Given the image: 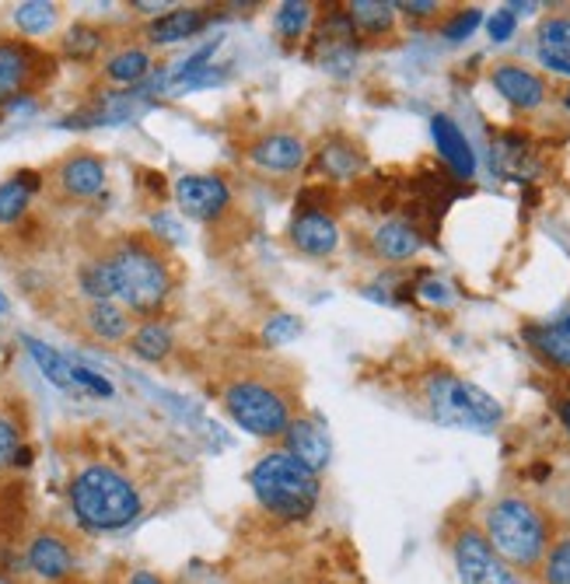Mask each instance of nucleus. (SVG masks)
Segmentation results:
<instances>
[{"mask_svg": "<svg viewBox=\"0 0 570 584\" xmlns=\"http://www.w3.org/2000/svg\"><path fill=\"white\" fill-rule=\"evenodd\" d=\"M452 557H455V571L462 584H525L493 553L484 528L473 518H462L452 525Z\"/></svg>", "mask_w": 570, "mask_h": 584, "instance_id": "0eeeda50", "label": "nucleus"}, {"mask_svg": "<svg viewBox=\"0 0 570 584\" xmlns=\"http://www.w3.org/2000/svg\"><path fill=\"white\" fill-rule=\"evenodd\" d=\"M409 399L417 410L441 423V428L458 431H493L504 420V406L497 402L487 388L462 378L458 371L431 364L409 378Z\"/></svg>", "mask_w": 570, "mask_h": 584, "instance_id": "20e7f679", "label": "nucleus"}, {"mask_svg": "<svg viewBox=\"0 0 570 584\" xmlns=\"http://www.w3.org/2000/svg\"><path fill=\"white\" fill-rule=\"evenodd\" d=\"M396 11L414 25H441L444 17L452 14L449 4H438V0H399Z\"/></svg>", "mask_w": 570, "mask_h": 584, "instance_id": "72a5a7b5", "label": "nucleus"}, {"mask_svg": "<svg viewBox=\"0 0 570 584\" xmlns=\"http://www.w3.org/2000/svg\"><path fill=\"white\" fill-rule=\"evenodd\" d=\"M301 336V318L294 315H274L270 323L263 326V343L266 347H283Z\"/></svg>", "mask_w": 570, "mask_h": 584, "instance_id": "f704fd0d", "label": "nucleus"}, {"mask_svg": "<svg viewBox=\"0 0 570 584\" xmlns=\"http://www.w3.org/2000/svg\"><path fill=\"white\" fill-rule=\"evenodd\" d=\"M210 22V8L200 4H179L168 8L162 14H154L144 25V39L148 46H172V43H186L193 35H200Z\"/></svg>", "mask_w": 570, "mask_h": 584, "instance_id": "f3484780", "label": "nucleus"}, {"mask_svg": "<svg viewBox=\"0 0 570 584\" xmlns=\"http://www.w3.org/2000/svg\"><path fill=\"white\" fill-rule=\"evenodd\" d=\"M130 353L148 364H165L172 353H175V329L165 323L162 315L158 318H140L133 326L130 340H127Z\"/></svg>", "mask_w": 570, "mask_h": 584, "instance_id": "4be33fe9", "label": "nucleus"}, {"mask_svg": "<svg viewBox=\"0 0 570 584\" xmlns=\"http://www.w3.org/2000/svg\"><path fill=\"white\" fill-rule=\"evenodd\" d=\"M371 238V256L385 262H406L423 253V235L417 224H409L406 218H388L375 224Z\"/></svg>", "mask_w": 570, "mask_h": 584, "instance_id": "a211bd4d", "label": "nucleus"}, {"mask_svg": "<svg viewBox=\"0 0 570 584\" xmlns=\"http://www.w3.org/2000/svg\"><path fill=\"white\" fill-rule=\"evenodd\" d=\"M113 270L119 305L130 315L158 318L179 288V262L172 249L148 232H127L102 249Z\"/></svg>", "mask_w": 570, "mask_h": 584, "instance_id": "f03ea898", "label": "nucleus"}, {"mask_svg": "<svg viewBox=\"0 0 570 584\" xmlns=\"http://www.w3.org/2000/svg\"><path fill=\"white\" fill-rule=\"evenodd\" d=\"M154 70V57L148 46H123L116 52H109L102 63V78L105 84H116V87H130L140 84Z\"/></svg>", "mask_w": 570, "mask_h": 584, "instance_id": "5701e85b", "label": "nucleus"}, {"mask_svg": "<svg viewBox=\"0 0 570 584\" xmlns=\"http://www.w3.org/2000/svg\"><path fill=\"white\" fill-rule=\"evenodd\" d=\"M67 501L88 533H119L144 511L137 483L123 469L105 463H88L84 469H78L67 487Z\"/></svg>", "mask_w": 570, "mask_h": 584, "instance_id": "39448f33", "label": "nucleus"}, {"mask_svg": "<svg viewBox=\"0 0 570 584\" xmlns=\"http://www.w3.org/2000/svg\"><path fill=\"white\" fill-rule=\"evenodd\" d=\"M46 189V175L35 168H22L0 183V227H14L28 218L32 200Z\"/></svg>", "mask_w": 570, "mask_h": 584, "instance_id": "aec40b11", "label": "nucleus"}, {"mask_svg": "<svg viewBox=\"0 0 570 584\" xmlns=\"http://www.w3.org/2000/svg\"><path fill=\"white\" fill-rule=\"evenodd\" d=\"M57 60L28 39H0V102L28 98L53 78Z\"/></svg>", "mask_w": 570, "mask_h": 584, "instance_id": "6e6552de", "label": "nucleus"}, {"mask_svg": "<svg viewBox=\"0 0 570 584\" xmlns=\"http://www.w3.org/2000/svg\"><path fill=\"white\" fill-rule=\"evenodd\" d=\"M514 25H519V17H514L508 8H501V11H493V14H490L487 32H490V39H493V43H508L511 35H514Z\"/></svg>", "mask_w": 570, "mask_h": 584, "instance_id": "e433bc0d", "label": "nucleus"}, {"mask_svg": "<svg viewBox=\"0 0 570 584\" xmlns=\"http://www.w3.org/2000/svg\"><path fill=\"white\" fill-rule=\"evenodd\" d=\"M14 25L22 35H28V39H35V35H46L53 25H57V4H46V0H28V4H18L14 8Z\"/></svg>", "mask_w": 570, "mask_h": 584, "instance_id": "7c9ffc66", "label": "nucleus"}, {"mask_svg": "<svg viewBox=\"0 0 570 584\" xmlns=\"http://www.w3.org/2000/svg\"><path fill=\"white\" fill-rule=\"evenodd\" d=\"M563 105H567V113H570V87H567V92H563Z\"/></svg>", "mask_w": 570, "mask_h": 584, "instance_id": "79ce46f5", "label": "nucleus"}, {"mask_svg": "<svg viewBox=\"0 0 570 584\" xmlns=\"http://www.w3.org/2000/svg\"><path fill=\"white\" fill-rule=\"evenodd\" d=\"M557 417H560V423H563V431L570 434V396H563V399L557 402Z\"/></svg>", "mask_w": 570, "mask_h": 584, "instance_id": "ea45409f", "label": "nucleus"}, {"mask_svg": "<svg viewBox=\"0 0 570 584\" xmlns=\"http://www.w3.org/2000/svg\"><path fill=\"white\" fill-rule=\"evenodd\" d=\"M78 291L84 301H116V284H113V270L105 256H92L78 267Z\"/></svg>", "mask_w": 570, "mask_h": 584, "instance_id": "bb28decb", "label": "nucleus"}, {"mask_svg": "<svg viewBox=\"0 0 570 584\" xmlns=\"http://www.w3.org/2000/svg\"><path fill=\"white\" fill-rule=\"evenodd\" d=\"M22 448V428L11 417H0V472L18 466V452Z\"/></svg>", "mask_w": 570, "mask_h": 584, "instance_id": "c9c22d12", "label": "nucleus"}, {"mask_svg": "<svg viewBox=\"0 0 570 584\" xmlns=\"http://www.w3.org/2000/svg\"><path fill=\"white\" fill-rule=\"evenodd\" d=\"M25 571L35 574L46 584H60L70 574L78 571V553L74 542H70L63 533H53V528H43L25 542Z\"/></svg>", "mask_w": 570, "mask_h": 584, "instance_id": "ddd939ff", "label": "nucleus"}, {"mask_svg": "<svg viewBox=\"0 0 570 584\" xmlns=\"http://www.w3.org/2000/svg\"><path fill=\"white\" fill-rule=\"evenodd\" d=\"M11 312V301H8V294L4 291H0V318H4Z\"/></svg>", "mask_w": 570, "mask_h": 584, "instance_id": "a19ab883", "label": "nucleus"}, {"mask_svg": "<svg viewBox=\"0 0 570 584\" xmlns=\"http://www.w3.org/2000/svg\"><path fill=\"white\" fill-rule=\"evenodd\" d=\"M490 84L519 113H536L549 102V81L525 63H497L490 70Z\"/></svg>", "mask_w": 570, "mask_h": 584, "instance_id": "4468645a", "label": "nucleus"}, {"mask_svg": "<svg viewBox=\"0 0 570 584\" xmlns=\"http://www.w3.org/2000/svg\"><path fill=\"white\" fill-rule=\"evenodd\" d=\"M46 175V186L57 192L60 200H70V203H88L102 197L105 183H109V172H105V162L92 151H74L60 157L57 165H53Z\"/></svg>", "mask_w": 570, "mask_h": 584, "instance_id": "9d476101", "label": "nucleus"}, {"mask_svg": "<svg viewBox=\"0 0 570 584\" xmlns=\"http://www.w3.org/2000/svg\"><path fill=\"white\" fill-rule=\"evenodd\" d=\"M479 25H484V11L479 8H452V14L444 17L438 28L449 43H462V39H469Z\"/></svg>", "mask_w": 570, "mask_h": 584, "instance_id": "473e14b6", "label": "nucleus"}, {"mask_svg": "<svg viewBox=\"0 0 570 584\" xmlns=\"http://www.w3.org/2000/svg\"><path fill=\"white\" fill-rule=\"evenodd\" d=\"M248 487H253L266 515L283 525L309 522L318 507V498H323V480L283 448H270L256 458Z\"/></svg>", "mask_w": 570, "mask_h": 584, "instance_id": "423d86ee", "label": "nucleus"}, {"mask_svg": "<svg viewBox=\"0 0 570 584\" xmlns=\"http://www.w3.org/2000/svg\"><path fill=\"white\" fill-rule=\"evenodd\" d=\"M536 39L539 52L570 63V14H546L536 28Z\"/></svg>", "mask_w": 570, "mask_h": 584, "instance_id": "c756f323", "label": "nucleus"}, {"mask_svg": "<svg viewBox=\"0 0 570 584\" xmlns=\"http://www.w3.org/2000/svg\"><path fill=\"white\" fill-rule=\"evenodd\" d=\"M487 542L519 577H539L546 550L554 546L557 518L546 504H539L528 493H501L493 498L484 515H479Z\"/></svg>", "mask_w": 570, "mask_h": 584, "instance_id": "7ed1b4c3", "label": "nucleus"}, {"mask_svg": "<svg viewBox=\"0 0 570 584\" xmlns=\"http://www.w3.org/2000/svg\"><path fill=\"white\" fill-rule=\"evenodd\" d=\"M318 168H323L326 179H333V183L353 179V175L364 168V151L353 144V140L336 137L323 151H318Z\"/></svg>", "mask_w": 570, "mask_h": 584, "instance_id": "a878e982", "label": "nucleus"}, {"mask_svg": "<svg viewBox=\"0 0 570 584\" xmlns=\"http://www.w3.org/2000/svg\"><path fill=\"white\" fill-rule=\"evenodd\" d=\"M127 584H162V577L151 574V571H133Z\"/></svg>", "mask_w": 570, "mask_h": 584, "instance_id": "58836bf2", "label": "nucleus"}, {"mask_svg": "<svg viewBox=\"0 0 570 584\" xmlns=\"http://www.w3.org/2000/svg\"><path fill=\"white\" fill-rule=\"evenodd\" d=\"M172 197L183 218L207 227H221L235 214V192H231L224 175H213V172H193L175 179Z\"/></svg>", "mask_w": 570, "mask_h": 584, "instance_id": "1a4fd4ad", "label": "nucleus"}, {"mask_svg": "<svg viewBox=\"0 0 570 584\" xmlns=\"http://www.w3.org/2000/svg\"><path fill=\"white\" fill-rule=\"evenodd\" d=\"M81 326L84 332L98 343H127L133 332V315L119 305V301H84L81 308Z\"/></svg>", "mask_w": 570, "mask_h": 584, "instance_id": "6ab92c4d", "label": "nucleus"}, {"mask_svg": "<svg viewBox=\"0 0 570 584\" xmlns=\"http://www.w3.org/2000/svg\"><path fill=\"white\" fill-rule=\"evenodd\" d=\"M347 17L353 32H358V39H382V35L396 32V4H388V0H353V4H344Z\"/></svg>", "mask_w": 570, "mask_h": 584, "instance_id": "b1692460", "label": "nucleus"}, {"mask_svg": "<svg viewBox=\"0 0 570 584\" xmlns=\"http://www.w3.org/2000/svg\"><path fill=\"white\" fill-rule=\"evenodd\" d=\"M543 584H570V536H557L539 568Z\"/></svg>", "mask_w": 570, "mask_h": 584, "instance_id": "2f4dec72", "label": "nucleus"}, {"mask_svg": "<svg viewBox=\"0 0 570 584\" xmlns=\"http://www.w3.org/2000/svg\"><path fill=\"white\" fill-rule=\"evenodd\" d=\"M309 154H312L309 140L294 130H266L256 140H248L245 148L248 162L259 172H274V175H291L298 168H305Z\"/></svg>", "mask_w": 570, "mask_h": 584, "instance_id": "f8f14e48", "label": "nucleus"}, {"mask_svg": "<svg viewBox=\"0 0 570 584\" xmlns=\"http://www.w3.org/2000/svg\"><path fill=\"white\" fill-rule=\"evenodd\" d=\"M288 242L291 249L309 256V259H326L340 249V224L329 214L326 207H315V203H301L291 224H288Z\"/></svg>", "mask_w": 570, "mask_h": 584, "instance_id": "9b49d317", "label": "nucleus"}, {"mask_svg": "<svg viewBox=\"0 0 570 584\" xmlns=\"http://www.w3.org/2000/svg\"><path fill=\"white\" fill-rule=\"evenodd\" d=\"M522 336L546 367L570 375V308H563L557 318H549V323L525 326Z\"/></svg>", "mask_w": 570, "mask_h": 584, "instance_id": "dca6fc26", "label": "nucleus"}, {"mask_svg": "<svg viewBox=\"0 0 570 584\" xmlns=\"http://www.w3.org/2000/svg\"><path fill=\"white\" fill-rule=\"evenodd\" d=\"M22 343H25V350H28L32 364L43 371L49 385L63 388V393H70V396H81V393H78V378H74V364H78V361H70L67 353L53 350L49 343L35 340V336H22Z\"/></svg>", "mask_w": 570, "mask_h": 584, "instance_id": "393cba45", "label": "nucleus"}, {"mask_svg": "<svg viewBox=\"0 0 570 584\" xmlns=\"http://www.w3.org/2000/svg\"><path fill=\"white\" fill-rule=\"evenodd\" d=\"M431 137H434L438 154L449 162V168L458 175V179H473V175H476V151L466 140V133L458 130V122L452 116L438 113L431 119Z\"/></svg>", "mask_w": 570, "mask_h": 584, "instance_id": "412c9836", "label": "nucleus"}, {"mask_svg": "<svg viewBox=\"0 0 570 584\" xmlns=\"http://www.w3.org/2000/svg\"><path fill=\"white\" fill-rule=\"evenodd\" d=\"M312 17H315V4H309V0H288V4H280L277 14H274V28L280 39H288V43H298V39H305V32L312 25Z\"/></svg>", "mask_w": 570, "mask_h": 584, "instance_id": "c85d7f7f", "label": "nucleus"}, {"mask_svg": "<svg viewBox=\"0 0 570 584\" xmlns=\"http://www.w3.org/2000/svg\"><path fill=\"white\" fill-rule=\"evenodd\" d=\"M539 63L546 70H554V74H567L570 78V63L567 60H557V57H546V52H539Z\"/></svg>", "mask_w": 570, "mask_h": 584, "instance_id": "4c0bfd02", "label": "nucleus"}, {"mask_svg": "<svg viewBox=\"0 0 570 584\" xmlns=\"http://www.w3.org/2000/svg\"><path fill=\"white\" fill-rule=\"evenodd\" d=\"M105 46V32L98 25H88V22H78L63 32V43H60V52L67 60H78V63H92Z\"/></svg>", "mask_w": 570, "mask_h": 584, "instance_id": "cd10ccee", "label": "nucleus"}, {"mask_svg": "<svg viewBox=\"0 0 570 584\" xmlns=\"http://www.w3.org/2000/svg\"><path fill=\"white\" fill-rule=\"evenodd\" d=\"M218 399L242 431L266 441H280L301 417L298 371L270 358H242L231 364L221 375Z\"/></svg>", "mask_w": 570, "mask_h": 584, "instance_id": "f257e3e1", "label": "nucleus"}, {"mask_svg": "<svg viewBox=\"0 0 570 584\" xmlns=\"http://www.w3.org/2000/svg\"><path fill=\"white\" fill-rule=\"evenodd\" d=\"M280 441H283V452L294 455L298 463L305 466V469H312L315 476H323V469L329 466V458H333L329 434H326V428L315 417L301 413Z\"/></svg>", "mask_w": 570, "mask_h": 584, "instance_id": "2eb2a0df", "label": "nucleus"}]
</instances>
